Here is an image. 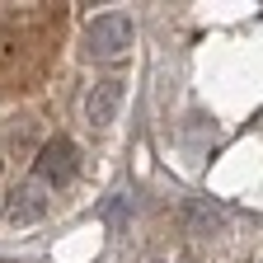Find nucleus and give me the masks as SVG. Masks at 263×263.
<instances>
[{"label":"nucleus","instance_id":"nucleus-1","mask_svg":"<svg viewBox=\"0 0 263 263\" xmlns=\"http://www.w3.org/2000/svg\"><path fill=\"white\" fill-rule=\"evenodd\" d=\"M85 43H89V57H99V61L122 57L132 47V19H122V14H99L89 24V33H85Z\"/></svg>","mask_w":263,"mask_h":263},{"label":"nucleus","instance_id":"nucleus-2","mask_svg":"<svg viewBox=\"0 0 263 263\" xmlns=\"http://www.w3.org/2000/svg\"><path fill=\"white\" fill-rule=\"evenodd\" d=\"M76 160H80V151H76V141L71 137H57V141H47L43 146V155H38V183L43 188H61V183H71V174H76Z\"/></svg>","mask_w":263,"mask_h":263},{"label":"nucleus","instance_id":"nucleus-3","mask_svg":"<svg viewBox=\"0 0 263 263\" xmlns=\"http://www.w3.org/2000/svg\"><path fill=\"white\" fill-rule=\"evenodd\" d=\"M118 108H122V80H94V89H89V99H85L89 122H94V127H108V122L118 118Z\"/></svg>","mask_w":263,"mask_h":263},{"label":"nucleus","instance_id":"nucleus-4","mask_svg":"<svg viewBox=\"0 0 263 263\" xmlns=\"http://www.w3.org/2000/svg\"><path fill=\"white\" fill-rule=\"evenodd\" d=\"M47 193H52V188H43V183H24V188H14V197H10V221H19V226L38 221V216L47 212Z\"/></svg>","mask_w":263,"mask_h":263}]
</instances>
